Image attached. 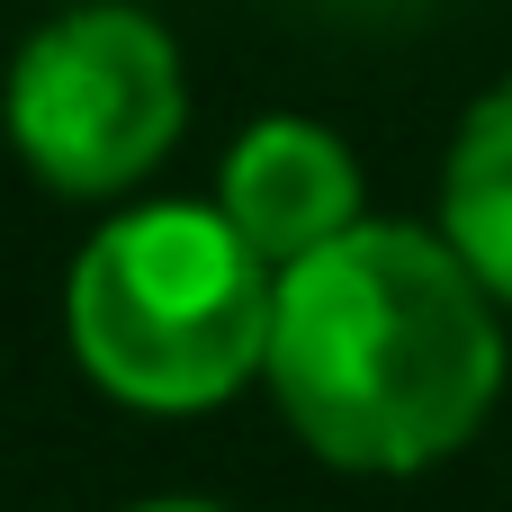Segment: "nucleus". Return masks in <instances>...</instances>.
Masks as SVG:
<instances>
[{
    "instance_id": "1",
    "label": "nucleus",
    "mask_w": 512,
    "mask_h": 512,
    "mask_svg": "<svg viewBox=\"0 0 512 512\" xmlns=\"http://www.w3.org/2000/svg\"><path fill=\"white\" fill-rule=\"evenodd\" d=\"M261 378L315 459L351 477H414L504 396L495 297L450 243L414 225H351L315 261L279 270Z\"/></svg>"
},
{
    "instance_id": "2",
    "label": "nucleus",
    "mask_w": 512,
    "mask_h": 512,
    "mask_svg": "<svg viewBox=\"0 0 512 512\" xmlns=\"http://www.w3.org/2000/svg\"><path fill=\"white\" fill-rule=\"evenodd\" d=\"M279 270L216 207H135L72 261V351L144 414H207L270 360Z\"/></svg>"
},
{
    "instance_id": "3",
    "label": "nucleus",
    "mask_w": 512,
    "mask_h": 512,
    "mask_svg": "<svg viewBox=\"0 0 512 512\" xmlns=\"http://www.w3.org/2000/svg\"><path fill=\"white\" fill-rule=\"evenodd\" d=\"M180 135V54L135 9H72L9 63V144L63 198L144 180Z\"/></svg>"
},
{
    "instance_id": "4",
    "label": "nucleus",
    "mask_w": 512,
    "mask_h": 512,
    "mask_svg": "<svg viewBox=\"0 0 512 512\" xmlns=\"http://www.w3.org/2000/svg\"><path fill=\"white\" fill-rule=\"evenodd\" d=\"M216 216L270 261V270H297L315 261L324 243H342L360 225V162L342 135L306 126V117H261L243 126V144L225 153V189H216Z\"/></svg>"
},
{
    "instance_id": "5",
    "label": "nucleus",
    "mask_w": 512,
    "mask_h": 512,
    "mask_svg": "<svg viewBox=\"0 0 512 512\" xmlns=\"http://www.w3.org/2000/svg\"><path fill=\"white\" fill-rule=\"evenodd\" d=\"M441 243L459 252V270L512 306V81H495L459 144H450V180H441Z\"/></svg>"
},
{
    "instance_id": "6",
    "label": "nucleus",
    "mask_w": 512,
    "mask_h": 512,
    "mask_svg": "<svg viewBox=\"0 0 512 512\" xmlns=\"http://www.w3.org/2000/svg\"><path fill=\"white\" fill-rule=\"evenodd\" d=\"M135 512H225V504H189V495H171V504H135Z\"/></svg>"
}]
</instances>
